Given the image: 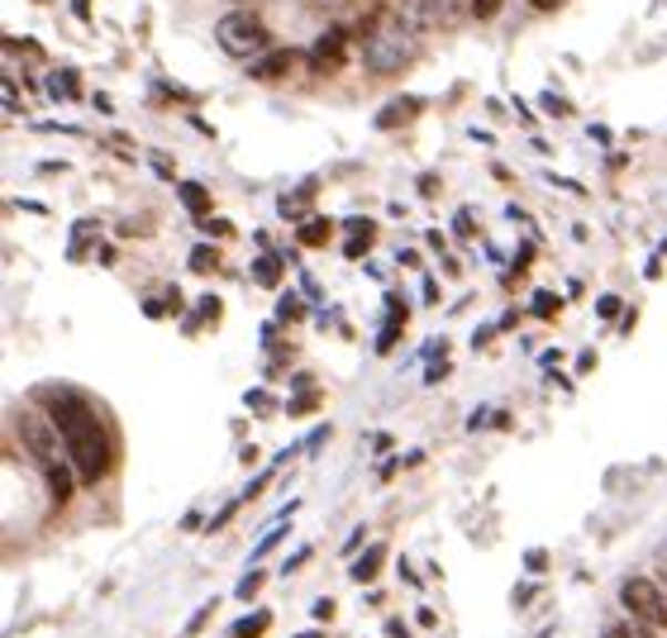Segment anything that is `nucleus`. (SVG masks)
<instances>
[{"instance_id":"f257e3e1","label":"nucleus","mask_w":667,"mask_h":638,"mask_svg":"<svg viewBox=\"0 0 667 638\" xmlns=\"http://www.w3.org/2000/svg\"><path fill=\"white\" fill-rule=\"evenodd\" d=\"M429 14L420 0H391L372 14L368 34H362V68L377 72V76H391L401 72L410 58L424 48V34H429Z\"/></svg>"},{"instance_id":"f03ea898","label":"nucleus","mask_w":667,"mask_h":638,"mask_svg":"<svg viewBox=\"0 0 667 638\" xmlns=\"http://www.w3.org/2000/svg\"><path fill=\"white\" fill-rule=\"evenodd\" d=\"M48 420L58 424L62 443H68V457H72L76 476H82V486H95L110 472V434H105L101 414L76 391H53L48 395Z\"/></svg>"},{"instance_id":"7ed1b4c3","label":"nucleus","mask_w":667,"mask_h":638,"mask_svg":"<svg viewBox=\"0 0 667 638\" xmlns=\"http://www.w3.org/2000/svg\"><path fill=\"white\" fill-rule=\"evenodd\" d=\"M20 443H24V453L34 457V467L43 472V482H48V491H53V501H68L72 486L82 482V476H76V467H72L68 443H62L58 424L43 420V414H34V410H24L20 414Z\"/></svg>"},{"instance_id":"20e7f679","label":"nucleus","mask_w":667,"mask_h":638,"mask_svg":"<svg viewBox=\"0 0 667 638\" xmlns=\"http://www.w3.org/2000/svg\"><path fill=\"white\" fill-rule=\"evenodd\" d=\"M215 43L225 48L229 58H258V53H267L273 34H267V24L253 10H229V14H219V24H215Z\"/></svg>"},{"instance_id":"39448f33","label":"nucleus","mask_w":667,"mask_h":638,"mask_svg":"<svg viewBox=\"0 0 667 638\" xmlns=\"http://www.w3.org/2000/svg\"><path fill=\"white\" fill-rule=\"evenodd\" d=\"M619 605L629 610V619H639L648 629H667V596L648 577H629L619 586Z\"/></svg>"},{"instance_id":"423d86ee","label":"nucleus","mask_w":667,"mask_h":638,"mask_svg":"<svg viewBox=\"0 0 667 638\" xmlns=\"http://www.w3.org/2000/svg\"><path fill=\"white\" fill-rule=\"evenodd\" d=\"M296 62H300L296 48H267V53L253 58V72H248V76H253V82H281V76L291 72Z\"/></svg>"},{"instance_id":"0eeeda50","label":"nucleus","mask_w":667,"mask_h":638,"mask_svg":"<svg viewBox=\"0 0 667 638\" xmlns=\"http://www.w3.org/2000/svg\"><path fill=\"white\" fill-rule=\"evenodd\" d=\"M343 53H348V29H329V34H320L315 48H310V68L315 72H334L343 62Z\"/></svg>"},{"instance_id":"6e6552de","label":"nucleus","mask_w":667,"mask_h":638,"mask_svg":"<svg viewBox=\"0 0 667 638\" xmlns=\"http://www.w3.org/2000/svg\"><path fill=\"white\" fill-rule=\"evenodd\" d=\"M177 196H182V205H186V210L196 215V219H205V215H211V191H205V186H196V182H182V186H177Z\"/></svg>"},{"instance_id":"1a4fd4ad","label":"nucleus","mask_w":667,"mask_h":638,"mask_svg":"<svg viewBox=\"0 0 667 638\" xmlns=\"http://www.w3.org/2000/svg\"><path fill=\"white\" fill-rule=\"evenodd\" d=\"M253 281H258V286H277V281H281V258H273V253H267V258L253 263Z\"/></svg>"},{"instance_id":"9d476101","label":"nucleus","mask_w":667,"mask_h":638,"mask_svg":"<svg viewBox=\"0 0 667 638\" xmlns=\"http://www.w3.org/2000/svg\"><path fill=\"white\" fill-rule=\"evenodd\" d=\"M267 625H273V615H267V610H258V615L238 619V625H234V638H258Z\"/></svg>"},{"instance_id":"9b49d317","label":"nucleus","mask_w":667,"mask_h":638,"mask_svg":"<svg viewBox=\"0 0 667 638\" xmlns=\"http://www.w3.org/2000/svg\"><path fill=\"white\" fill-rule=\"evenodd\" d=\"M300 244H306V248L329 244V219H310V225H300Z\"/></svg>"},{"instance_id":"f8f14e48","label":"nucleus","mask_w":667,"mask_h":638,"mask_svg":"<svg viewBox=\"0 0 667 638\" xmlns=\"http://www.w3.org/2000/svg\"><path fill=\"white\" fill-rule=\"evenodd\" d=\"M377 567H381V548H368V553H362L358 563H353V582H372Z\"/></svg>"},{"instance_id":"ddd939ff","label":"nucleus","mask_w":667,"mask_h":638,"mask_svg":"<svg viewBox=\"0 0 667 638\" xmlns=\"http://www.w3.org/2000/svg\"><path fill=\"white\" fill-rule=\"evenodd\" d=\"M48 91H53V95H68V101H72V95L82 91V86H76V72H53V76H48Z\"/></svg>"},{"instance_id":"4468645a","label":"nucleus","mask_w":667,"mask_h":638,"mask_svg":"<svg viewBox=\"0 0 667 638\" xmlns=\"http://www.w3.org/2000/svg\"><path fill=\"white\" fill-rule=\"evenodd\" d=\"M501 6H505V0H468V10L476 14V20H496Z\"/></svg>"},{"instance_id":"2eb2a0df","label":"nucleus","mask_w":667,"mask_h":638,"mask_svg":"<svg viewBox=\"0 0 667 638\" xmlns=\"http://www.w3.org/2000/svg\"><path fill=\"white\" fill-rule=\"evenodd\" d=\"M410 110H415V101H391V105H387V115H381L377 124H381V130H391V124L401 120V115H410Z\"/></svg>"},{"instance_id":"dca6fc26","label":"nucleus","mask_w":667,"mask_h":638,"mask_svg":"<svg viewBox=\"0 0 667 638\" xmlns=\"http://www.w3.org/2000/svg\"><path fill=\"white\" fill-rule=\"evenodd\" d=\"M601 638H648V634L639 629V619H634V625H610V629L601 634Z\"/></svg>"},{"instance_id":"f3484780","label":"nucleus","mask_w":667,"mask_h":638,"mask_svg":"<svg viewBox=\"0 0 667 638\" xmlns=\"http://www.w3.org/2000/svg\"><path fill=\"white\" fill-rule=\"evenodd\" d=\"M191 267H196V272H211V267H215V253H211V248H196V253H191Z\"/></svg>"},{"instance_id":"a211bd4d","label":"nucleus","mask_w":667,"mask_h":638,"mask_svg":"<svg viewBox=\"0 0 667 638\" xmlns=\"http://www.w3.org/2000/svg\"><path fill=\"white\" fill-rule=\"evenodd\" d=\"M258 586H263V572H253V577H244V582H238V596H244V600H253V591H258Z\"/></svg>"},{"instance_id":"6ab92c4d","label":"nucleus","mask_w":667,"mask_h":638,"mask_svg":"<svg viewBox=\"0 0 667 638\" xmlns=\"http://www.w3.org/2000/svg\"><path fill=\"white\" fill-rule=\"evenodd\" d=\"M534 310H538V315H553V296H548V291L534 296Z\"/></svg>"},{"instance_id":"aec40b11","label":"nucleus","mask_w":667,"mask_h":638,"mask_svg":"<svg viewBox=\"0 0 667 638\" xmlns=\"http://www.w3.org/2000/svg\"><path fill=\"white\" fill-rule=\"evenodd\" d=\"M601 315L615 319V315H619V300H615V296H606V300H601Z\"/></svg>"},{"instance_id":"412c9836","label":"nucleus","mask_w":667,"mask_h":638,"mask_svg":"<svg viewBox=\"0 0 667 638\" xmlns=\"http://www.w3.org/2000/svg\"><path fill=\"white\" fill-rule=\"evenodd\" d=\"M530 6H534V10H558L563 0H530Z\"/></svg>"},{"instance_id":"4be33fe9","label":"nucleus","mask_w":667,"mask_h":638,"mask_svg":"<svg viewBox=\"0 0 667 638\" xmlns=\"http://www.w3.org/2000/svg\"><path fill=\"white\" fill-rule=\"evenodd\" d=\"M306 638H320V634H306Z\"/></svg>"}]
</instances>
